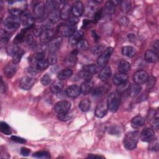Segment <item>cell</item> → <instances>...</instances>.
<instances>
[{
	"label": "cell",
	"instance_id": "1",
	"mask_svg": "<svg viewBox=\"0 0 159 159\" xmlns=\"http://www.w3.org/2000/svg\"><path fill=\"white\" fill-rule=\"evenodd\" d=\"M139 133L137 131H132L127 133L124 138V145L127 150H132L136 148L139 139Z\"/></svg>",
	"mask_w": 159,
	"mask_h": 159
},
{
	"label": "cell",
	"instance_id": "2",
	"mask_svg": "<svg viewBox=\"0 0 159 159\" xmlns=\"http://www.w3.org/2000/svg\"><path fill=\"white\" fill-rule=\"evenodd\" d=\"M120 93L117 91L112 92L109 94L107 99V103L108 109L111 112H115L117 111L120 104Z\"/></svg>",
	"mask_w": 159,
	"mask_h": 159
},
{
	"label": "cell",
	"instance_id": "3",
	"mask_svg": "<svg viewBox=\"0 0 159 159\" xmlns=\"http://www.w3.org/2000/svg\"><path fill=\"white\" fill-rule=\"evenodd\" d=\"M20 18L12 16L7 17L3 22V26L5 29V30L9 33L16 30L20 27Z\"/></svg>",
	"mask_w": 159,
	"mask_h": 159
},
{
	"label": "cell",
	"instance_id": "4",
	"mask_svg": "<svg viewBox=\"0 0 159 159\" xmlns=\"http://www.w3.org/2000/svg\"><path fill=\"white\" fill-rule=\"evenodd\" d=\"M19 18L20 22L25 27V29L30 28L34 24V17L27 10L23 11L19 16Z\"/></svg>",
	"mask_w": 159,
	"mask_h": 159
},
{
	"label": "cell",
	"instance_id": "5",
	"mask_svg": "<svg viewBox=\"0 0 159 159\" xmlns=\"http://www.w3.org/2000/svg\"><path fill=\"white\" fill-rule=\"evenodd\" d=\"M113 52L112 47H107L104 52L99 56L97 60V63L99 66H106L109 61V60Z\"/></svg>",
	"mask_w": 159,
	"mask_h": 159
},
{
	"label": "cell",
	"instance_id": "6",
	"mask_svg": "<svg viewBox=\"0 0 159 159\" xmlns=\"http://www.w3.org/2000/svg\"><path fill=\"white\" fill-rule=\"evenodd\" d=\"M108 110L107 100H102L98 103L96 107L95 116L98 118H102L107 114Z\"/></svg>",
	"mask_w": 159,
	"mask_h": 159
},
{
	"label": "cell",
	"instance_id": "7",
	"mask_svg": "<svg viewBox=\"0 0 159 159\" xmlns=\"http://www.w3.org/2000/svg\"><path fill=\"white\" fill-rule=\"evenodd\" d=\"M71 103L68 101H60L57 102L54 106V111L56 113L62 114L70 111Z\"/></svg>",
	"mask_w": 159,
	"mask_h": 159
},
{
	"label": "cell",
	"instance_id": "8",
	"mask_svg": "<svg viewBox=\"0 0 159 159\" xmlns=\"http://www.w3.org/2000/svg\"><path fill=\"white\" fill-rule=\"evenodd\" d=\"M139 137L143 142H150L155 138V132L152 128H145L142 130V131L139 135Z\"/></svg>",
	"mask_w": 159,
	"mask_h": 159
},
{
	"label": "cell",
	"instance_id": "9",
	"mask_svg": "<svg viewBox=\"0 0 159 159\" xmlns=\"http://www.w3.org/2000/svg\"><path fill=\"white\" fill-rule=\"evenodd\" d=\"M148 78V73L144 70H139L136 71L132 77L133 81L135 83L138 84H142L147 82Z\"/></svg>",
	"mask_w": 159,
	"mask_h": 159
},
{
	"label": "cell",
	"instance_id": "10",
	"mask_svg": "<svg viewBox=\"0 0 159 159\" xmlns=\"http://www.w3.org/2000/svg\"><path fill=\"white\" fill-rule=\"evenodd\" d=\"M35 80L34 78L31 76H24L20 78L19 83V86L22 89L29 90L33 86Z\"/></svg>",
	"mask_w": 159,
	"mask_h": 159
},
{
	"label": "cell",
	"instance_id": "11",
	"mask_svg": "<svg viewBox=\"0 0 159 159\" xmlns=\"http://www.w3.org/2000/svg\"><path fill=\"white\" fill-rule=\"evenodd\" d=\"M55 35V30L52 28H46L45 29L41 35H40V39L42 43H47L50 42Z\"/></svg>",
	"mask_w": 159,
	"mask_h": 159
},
{
	"label": "cell",
	"instance_id": "12",
	"mask_svg": "<svg viewBox=\"0 0 159 159\" xmlns=\"http://www.w3.org/2000/svg\"><path fill=\"white\" fill-rule=\"evenodd\" d=\"M45 4L42 1L37 2L34 5V13L36 18L39 19L43 17L45 12Z\"/></svg>",
	"mask_w": 159,
	"mask_h": 159
},
{
	"label": "cell",
	"instance_id": "13",
	"mask_svg": "<svg viewBox=\"0 0 159 159\" xmlns=\"http://www.w3.org/2000/svg\"><path fill=\"white\" fill-rule=\"evenodd\" d=\"M62 42V38L61 37H57L53 38L49 43L48 50L49 53H56L57 51L60 47Z\"/></svg>",
	"mask_w": 159,
	"mask_h": 159
},
{
	"label": "cell",
	"instance_id": "14",
	"mask_svg": "<svg viewBox=\"0 0 159 159\" xmlns=\"http://www.w3.org/2000/svg\"><path fill=\"white\" fill-rule=\"evenodd\" d=\"M84 12V6L81 1H75L71 6V12L75 17L81 16Z\"/></svg>",
	"mask_w": 159,
	"mask_h": 159
},
{
	"label": "cell",
	"instance_id": "15",
	"mask_svg": "<svg viewBox=\"0 0 159 159\" xmlns=\"http://www.w3.org/2000/svg\"><path fill=\"white\" fill-rule=\"evenodd\" d=\"M81 93L80 87L75 84L68 86L66 89V94L70 98H76L78 97Z\"/></svg>",
	"mask_w": 159,
	"mask_h": 159
},
{
	"label": "cell",
	"instance_id": "16",
	"mask_svg": "<svg viewBox=\"0 0 159 159\" xmlns=\"http://www.w3.org/2000/svg\"><path fill=\"white\" fill-rule=\"evenodd\" d=\"M128 75L124 73H119L114 75L112 78L113 83L118 86L127 81H128Z\"/></svg>",
	"mask_w": 159,
	"mask_h": 159
},
{
	"label": "cell",
	"instance_id": "17",
	"mask_svg": "<svg viewBox=\"0 0 159 159\" xmlns=\"http://www.w3.org/2000/svg\"><path fill=\"white\" fill-rule=\"evenodd\" d=\"M71 13V6L68 3H65L61 7L60 17L62 20H67L70 18Z\"/></svg>",
	"mask_w": 159,
	"mask_h": 159
},
{
	"label": "cell",
	"instance_id": "18",
	"mask_svg": "<svg viewBox=\"0 0 159 159\" xmlns=\"http://www.w3.org/2000/svg\"><path fill=\"white\" fill-rule=\"evenodd\" d=\"M60 33L64 37H70L76 31V25L75 26H69V25H63L60 29Z\"/></svg>",
	"mask_w": 159,
	"mask_h": 159
},
{
	"label": "cell",
	"instance_id": "19",
	"mask_svg": "<svg viewBox=\"0 0 159 159\" xmlns=\"http://www.w3.org/2000/svg\"><path fill=\"white\" fill-rule=\"evenodd\" d=\"M83 32L81 30H76L69 38V43L71 45H76L83 37Z\"/></svg>",
	"mask_w": 159,
	"mask_h": 159
},
{
	"label": "cell",
	"instance_id": "20",
	"mask_svg": "<svg viewBox=\"0 0 159 159\" xmlns=\"http://www.w3.org/2000/svg\"><path fill=\"white\" fill-rule=\"evenodd\" d=\"M111 70L109 66H104L102 68L99 73V78L102 81H106L109 80L111 76Z\"/></svg>",
	"mask_w": 159,
	"mask_h": 159
},
{
	"label": "cell",
	"instance_id": "21",
	"mask_svg": "<svg viewBox=\"0 0 159 159\" xmlns=\"http://www.w3.org/2000/svg\"><path fill=\"white\" fill-rule=\"evenodd\" d=\"M145 124V119L140 116H136L131 120V126L134 129H139Z\"/></svg>",
	"mask_w": 159,
	"mask_h": 159
},
{
	"label": "cell",
	"instance_id": "22",
	"mask_svg": "<svg viewBox=\"0 0 159 159\" xmlns=\"http://www.w3.org/2000/svg\"><path fill=\"white\" fill-rule=\"evenodd\" d=\"M145 59L148 63H156L158 61V57L154 52L150 50H146L145 53Z\"/></svg>",
	"mask_w": 159,
	"mask_h": 159
},
{
	"label": "cell",
	"instance_id": "23",
	"mask_svg": "<svg viewBox=\"0 0 159 159\" xmlns=\"http://www.w3.org/2000/svg\"><path fill=\"white\" fill-rule=\"evenodd\" d=\"M78 53V50H73L66 58L65 60V63L68 66H73L76 64V62L77 61V55Z\"/></svg>",
	"mask_w": 159,
	"mask_h": 159
},
{
	"label": "cell",
	"instance_id": "24",
	"mask_svg": "<svg viewBox=\"0 0 159 159\" xmlns=\"http://www.w3.org/2000/svg\"><path fill=\"white\" fill-rule=\"evenodd\" d=\"M93 81H91V80H85L80 86L81 92L84 94H86L93 89Z\"/></svg>",
	"mask_w": 159,
	"mask_h": 159
},
{
	"label": "cell",
	"instance_id": "25",
	"mask_svg": "<svg viewBox=\"0 0 159 159\" xmlns=\"http://www.w3.org/2000/svg\"><path fill=\"white\" fill-rule=\"evenodd\" d=\"M17 71V66L16 64H9L7 65L4 68V73L5 75L8 78L12 77Z\"/></svg>",
	"mask_w": 159,
	"mask_h": 159
},
{
	"label": "cell",
	"instance_id": "26",
	"mask_svg": "<svg viewBox=\"0 0 159 159\" xmlns=\"http://www.w3.org/2000/svg\"><path fill=\"white\" fill-rule=\"evenodd\" d=\"M73 75V71L70 68H65L58 72L57 77L58 80L62 81L70 78Z\"/></svg>",
	"mask_w": 159,
	"mask_h": 159
},
{
	"label": "cell",
	"instance_id": "27",
	"mask_svg": "<svg viewBox=\"0 0 159 159\" xmlns=\"http://www.w3.org/2000/svg\"><path fill=\"white\" fill-rule=\"evenodd\" d=\"M129 93L130 97L134 98L137 96L142 90V87L140 84H134L132 85H130L129 88Z\"/></svg>",
	"mask_w": 159,
	"mask_h": 159
},
{
	"label": "cell",
	"instance_id": "28",
	"mask_svg": "<svg viewBox=\"0 0 159 159\" xmlns=\"http://www.w3.org/2000/svg\"><path fill=\"white\" fill-rule=\"evenodd\" d=\"M63 88V82L58 80L55 81L50 86V90L53 93H59L61 91Z\"/></svg>",
	"mask_w": 159,
	"mask_h": 159
},
{
	"label": "cell",
	"instance_id": "29",
	"mask_svg": "<svg viewBox=\"0 0 159 159\" xmlns=\"http://www.w3.org/2000/svg\"><path fill=\"white\" fill-rule=\"evenodd\" d=\"M60 17V12H58V10L50 12L48 16V20L49 24L52 25L56 24L58 21Z\"/></svg>",
	"mask_w": 159,
	"mask_h": 159
},
{
	"label": "cell",
	"instance_id": "30",
	"mask_svg": "<svg viewBox=\"0 0 159 159\" xmlns=\"http://www.w3.org/2000/svg\"><path fill=\"white\" fill-rule=\"evenodd\" d=\"M20 50V46L18 43H13L9 45L7 48V53L9 55L13 57Z\"/></svg>",
	"mask_w": 159,
	"mask_h": 159
},
{
	"label": "cell",
	"instance_id": "31",
	"mask_svg": "<svg viewBox=\"0 0 159 159\" xmlns=\"http://www.w3.org/2000/svg\"><path fill=\"white\" fill-rule=\"evenodd\" d=\"M122 53L127 57H133L136 54L135 49L131 46H124L122 48Z\"/></svg>",
	"mask_w": 159,
	"mask_h": 159
},
{
	"label": "cell",
	"instance_id": "32",
	"mask_svg": "<svg viewBox=\"0 0 159 159\" xmlns=\"http://www.w3.org/2000/svg\"><path fill=\"white\" fill-rule=\"evenodd\" d=\"M91 106V101L88 98H84L79 103V108L82 112H87Z\"/></svg>",
	"mask_w": 159,
	"mask_h": 159
},
{
	"label": "cell",
	"instance_id": "33",
	"mask_svg": "<svg viewBox=\"0 0 159 159\" xmlns=\"http://www.w3.org/2000/svg\"><path fill=\"white\" fill-rule=\"evenodd\" d=\"M130 69V63L125 60H120L118 65V70L120 73H125Z\"/></svg>",
	"mask_w": 159,
	"mask_h": 159
},
{
	"label": "cell",
	"instance_id": "34",
	"mask_svg": "<svg viewBox=\"0 0 159 159\" xmlns=\"http://www.w3.org/2000/svg\"><path fill=\"white\" fill-rule=\"evenodd\" d=\"M58 2L55 1H47L45 2L46 10H48L50 12L53 11L58 10Z\"/></svg>",
	"mask_w": 159,
	"mask_h": 159
},
{
	"label": "cell",
	"instance_id": "35",
	"mask_svg": "<svg viewBox=\"0 0 159 159\" xmlns=\"http://www.w3.org/2000/svg\"><path fill=\"white\" fill-rule=\"evenodd\" d=\"M48 65L49 63L48 62V60L45 58L39 60L35 63V68L38 70H44L48 68Z\"/></svg>",
	"mask_w": 159,
	"mask_h": 159
},
{
	"label": "cell",
	"instance_id": "36",
	"mask_svg": "<svg viewBox=\"0 0 159 159\" xmlns=\"http://www.w3.org/2000/svg\"><path fill=\"white\" fill-rule=\"evenodd\" d=\"M82 70H83L89 73L92 75H93L98 71L99 68H98V66L95 64H88V65H84L83 67Z\"/></svg>",
	"mask_w": 159,
	"mask_h": 159
},
{
	"label": "cell",
	"instance_id": "37",
	"mask_svg": "<svg viewBox=\"0 0 159 159\" xmlns=\"http://www.w3.org/2000/svg\"><path fill=\"white\" fill-rule=\"evenodd\" d=\"M120 9L122 12L127 13L131 9V1H122L120 2Z\"/></svg>",
	"mask_w": 159,
	"mask_h": 159
},
{
	"label": "cell",
	"instance_id": "38",
	"mask_svg": "<svg viewBox=\"0 0 159 159\" xmlns=\"http://www.w3.org/2000/svg\"><path fill=\"white\" fill-rule=\"evenodd\" d=\"M105 90H107V88H106L104 86H98L95 88L92 91V95L95 97L100 96L102 95L104 93H105Z\"/></svg>",
	"mask_w": 159,
	"mask_h": 159
},
{
	"label": "cell",
	"instance_id": "39",
	"mask_svg": "<svg viewBox=\"0 0 159 159\" xmlns=\"http://www.w3.org/2000/svg\"><path fill=\"white\" fill-rule=\"evenodd\" d=\"M0 130L5 135H10L12 132L9 125L5 122H1L0 123Z\"/></svg>",
	"mask_w": 159,
	"mask_h": 159
},
{
	"label": "cell",
	"instance_id": "40",
	"mask_svg": "<svg viewBox=\"0 0 159 159\" xmlns=\"http://www.w3.org/2000/svg\"><path fill=\"white\" fill-rule=\"evenodd\" d=\"M73 116V112L68 111V112H66L65 113L58 114V119L61 121H67V120L71 119L72 118Z\"/></svg>",
	"mask_w": 159,
	"mask_h": 159
},
{
	"label": "cell",
	"instance_id": "41",
	"mask_svg": "<svg viewBox=\"0 0 159 159\" xmlns=\"http://www.w3.org/2000/svg\"><path fill=\"white\" fill-rule=\"evenodd\" d=\"M77 50H85L89 48V43L86 40H81L76 44Z\"/></svg>",
	"mask_w": 159,
	"mask_h": 159
},
{
	"label": "cell",
	"instance_id": "42",
	"mask_svg": "<svg viewBox=\"0 0 159 159\" xmlns=\"http://www.w3.org/2000/svg\"><path fill=\"white\" fill-rule=\"evenodd\" d=\"M105 10L106 12L109 14H112L115 12V5L112 2V1H107L106 4Z\"/></svg>",
	"mask_w": 159,
	"mask_h": 159
},
{
	"label": "cell",
	"instance_id": "43",
	"mask_svg": "<svg viewBox=\"0 0 159 159\" xmlns=\"http://www.w3.org/2000/svg\"><path fill=\"white\" fill-rule=\"evenodd\" d=\"M33 157L38 158H50V155L47 151H40L34 153Z\"/></svg>",
	"mask_w": 159,
	"mask_h": 159
},
{
	"label": "cell",
	"instance_id": "44",
	"mask_svg": "<svg viewBox=\"0 0 159 159\" xmlns=\"http://www.w3.org/2000/svg\"><path fill=\"white\" fill-rule=\"evenodd\" d=\"M104 50V46L102 45H96L91 48V52L94 55H101Z\"/></svg>",
	"mask_w": 159,
	"mask_h": 159
},
{
	"label": "cell",
	"instance_id": "45",
	"mask_svg": "<svg viewBox=\"0 0 159 159\" xmlns=\"http://www.w3.org/2000/svg\"><path fill=\"white\" fill-rule=\"evenodd\" d=\"M24 53V51L20 50L17 53H16L15 55H14L12 57V63L14 64L18 63L20 61V59H21L22 57L23 56Z\"/></svg>",
	"mask_w": 159,
	"mask_h": 159
},
{
	"label": "cell",
	"instance_id": "46",
	"mask_svg": "<svg viewBox=\"0 0 159 159\" xmlns=\"http://www.w3.org/2000/svg\"><path fill=\"white\" fill-rule=\"evenodd\" d=\"M78 21H79L78 18L74 16L73 17H70L68 19H67L65 25H69V26H75L78 22Z\"/></svg>",
	"mask_w": 159,
	"mask_h": 159
},
{
	"label": "cell",
	"instance_id": "47",
	"mask_svg": "<svg viewBox=\"0 0 159 159\" xmlns=\"http://www.w3.org/2000/svg\"><path fill=\"white\" fill-rule=\"evenodd\" d=\"M80 76L81 78L84 79V80H91L93 75L91 74H90L89 73L81 70V71L80 72Z\"/></svg>",
	"mask_w": 159,
	"mask_h": 159
},
{
	"label": "cell",
	"instance_id": "48",
	"mask_svg": "<svg viewBox=\"0 0 159 159\" xmlns=\"http://www.w3.org/2000/svg\"><path fill=\"white\" fill-rule=\"evenodd\" d=\"M150 147L149 148L150 150L152 151H157L158 150V142L157 139H154L153 140L150 142Z\"/></svg>",
	"mask_w": 159,
	"mask_h": 159
},
{
	"label": "cell",
	"instance_id": "49",
	"mask_svg": "<svg viewBox=\"0 0 159 159\" xmlns=\"http://www.w3.org/2000/svg\"><path fill=\"white\" fill-rule=\"evenodd\" d=\"M48 62L49 65H55L57 63V58L55 53H49V55L48 57Z\"/></svg>",
	"mask_w": 159,
	"mask_h": 159
},
{
	"label": "cell",
	"instance_id": "50",
	"mask_svg": "<svg viewBox=\"0 0 159 159\" xmlns=\"http://www.w3.org/2000/svg\"><path fill=\"white\" fill-rule=\"evenodd\" d=\"M40 81H41V83L43 84V85H48L51 82V77L50 76V75H48V74H45L42 78H41V80H40Z\"/></svg>",
	"mask_w": 159,
	"mask_h": 159
},
{
	"label": "cell",
	"instance_id": "51",
	"mask_svg": "<svg viewBox=\"0 0 159 159\" xmlns=\"http://www.w3.org/2000/svg\"><path fill=\"white\" fill-rule=\"evenodd\" d=\"M147 86L148 89H151L153 88L156 83V78L154 76H151L149 77L147 81Z\"/></svg>",
	"mask_w": 159,
	"mask_h": 159
},
{
	"label": "cell",
	"instance_id": "52",
	"mask_svg": "<svg viewBox=\"0 0 159 159\" xmlns=\"http://www.w3.org/2000/svg\"><path fill=\"white\" fill-rule=\"evenodd\" d=\"M130 86V83L129 81H127L119 86H118V91L117 92H123L124 91H125L126 89H128L129 88Z\"/></svg>",
	"mask_w": 159,
	"mask_h": 159
},
{
	"label": "cell",
	"instance_id": "53",
	"mask_svg": "<svg viewBox=\"0 0 159 159\" xmlns=\"http://www.w3.org/2000/svg\"><path fill=\"white\" fill-rule=\"evenodd\" d=\"M102 12L103 10L102 9L98 10L94 14V17H93V20H94V22H97L99 20V19H101V17L102 16Z\"/></svg>",
	"mask_w": 159,
	"mask_h": 159
},
{
	"label": "cell",
	"instance_id": "54",
	"mask_svg": "<svg viewBox=\"0 0 159 159\" xmlns=\"http://www.w3.org/2000/svg\"><path fill=\"white\" fill-rule=\"evenodd\" d=\"M11 139L16 142H17V143H25L26 142V140L22 138V137H18V136H16V135H12L11 136Z\"/></svg>",
	"mask_w": 159,
	"mask_h": 159
},
{
	"label": "cell",
	"instance_id": "55",
	"mask_svg": "<svg viewBox=\"0 0 159 159\" xmlns=\"http://www.w3.org/2000/svg\"><path fill=\"white\" fill-rule=\"evenodd\" d=\"M43 30L41 26H37L34 28L33 30V33L35 36H40L42 33Z\"/></svg>",
	"mask_w": 159,
	"mask_h": 159
},
{
	"label": "cell",
	"instance_id": "56",
	"mask_svg": "<svg viewBox=\"0 0 159 159\" xmlns=\"http://www.w3.org/2000/svg\"><path fill=\"white\" fill-rule=\"evenodd\" d=\"M152 125L153 129H158V124H159V121H158V117L153 118L151 122Z\"/></svg>",
	"mask_w": 159,
	"mask_h": 159
},
{
	"label": "cell",
	"instance_id": "57",
	"mask_svg": "<svg viewBox=\"0 0 159 159\" xmlns=\"http://www.w3.org/2000/svg\"><path fill=\"white\" fill-rule=\"evenodd\" d=\"M30 153V150L26 147H22L20 149V153L23 156H28Z\"/></svg>",
	"mask_w": 159,
	"mask_h": 159
},
{
	"label": "cell",
	"instance_id": "58",
	"mask_svg": "<svg viewBox=\"0 0 159 159\" xmlns=\"http://www.w3.org/2000/svg\"><path fill=\"white\" fill-rule=\"evenodd\" d=\"M24 41L28 43L29 45L32 44V42H33V37L32 36L31 34H27V35H25V37L24 39Z\"/></svg>",
	"mask_w": 159,
	"mask_h": 159
},
{
	"label": "cell",
	"instance_id": "59",
	"mask_svg": "<svg viewBox=\"0 0 159 159\" xmlns=\"http://www.w3.org/2000/svg\"><path fill=\"white\" fill-rule=\"evenodd\" d=\"M158 46H159L158 40H156L153 45V52H154L157 55H158Z\"/></svg>",
	"mask_w": 159,
	"mask_h": 159
},
{
	"label": "cell",
	"instance_id": "60",
	"mask_svg": "<svg viewBox=\"0 0 159 159\" xmlns=\"http://www.w3.org/2000/svg\"><path fill=\"white\" fill-rule=\"evenodd\" d=\"M28 72L31 75H35L38 72V70L36 68H30L28 70Z\"/></svg>",
	"mask_w": 159,
	"mask_h": 159
},
{
	"label": "cell",
	"instance_id": "61",
	"mask_svg": "<svg viewBox=\"0 0 159 159\" xmlns=\"http://www.w3.org/2000/svg\"><path fill=\"white\" fill-rule=\"evenodd\" d=\"M91 34H92V36H93V39H94V40L96 42H98V40H99V37L98 35L97 34L95 30H93L92 32H91Z\"/></svg>",
	"mask_w": 159,
	"mask_h": 159
},
{
	"label": "cell",
	"instance_id": "62",
	"mask_svg": "<svg viewBox=\"0 0 159 159\" xmlns=\"http://www.w3.org/2000/svg\"><path fill=\"white\" fill-rule=\"evenodd\" d=\"M88 158H104V157L101 156V155H94V154L88 155Z\"/></svg>",
	"mask_w": 159,
	"mask_h": 159
},
{
	"label": "cell",
	"instance_id": "63",
	"mask_svg": "<svg viewBox=\"0 0 159 159\" xmlns=\"http://www.w3.org/2000/svg\"><path fill=\"white\" fill-rule=\"evenodd\" d=\"M0 89H1V93H3L6 91L5 85H4V83L2 78L1 79V88H0Z\"/></svg>",
	"mask_w": 159,
	"mask_h": 159
},
{
	"label": "cell",
	"instance_id": "64",
	"mask_svg": "<svg viewBox=\"0 0 159 159\" xmlns=\"http://www.w3.org/2000/svg\"><path fill=\"white\" fill-rule=\"evenodd\" d=\"M90 23V20H88V19H85L83 20V27H85L86 26H87L88 24H89Z\"/></svg>",
	"mask_w": 159,
	"mask_h": 159
}]
</instances>
